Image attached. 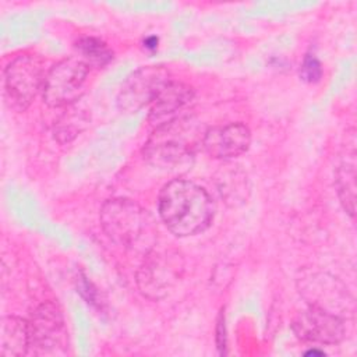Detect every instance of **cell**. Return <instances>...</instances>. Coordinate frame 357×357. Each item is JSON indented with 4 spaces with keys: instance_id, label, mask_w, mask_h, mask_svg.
<instances>
[{
    "instance_id": "cell-4",
    "label": "cell",
    "mask_w": 357,
    "mask_h": 357,
    "mask_svg": "<svg viewBox=\"0 0 357 357\" xmlns=\"http://www.w3.org/2000/svg\"><path fill=\"white\" fill-rule=\"evenodd\" d=\"M47 71L35 54H20L4 70V96L11 109L25 110L42 91Z\"/></svg>"
},
{
    "instance_id": "cell-6",
    "label": "cell",
    "mask_w": 357,
    "mask_h": 357,
    "mask_svg": "<svg viewBox=\"0 0 357 357\" xmlns=\"http://www.w3.org/2000/svg\"><path fill=\"white\" fill-rule=\"evenodd\" d=\"M28 325L31 349H33L36 354L63 351L67 344V331L63 314L56 304H40L32 312Z\"/></svg>"
},
{
    "instance_id": "cell-11",
    "label": "cell",
    "mask_w": 357,
    "mask_h": 357,
    "mask_svg": "<svg viewBox=\"0 0 357 357\" xmlns=\"http://www.w3.org/2000/svg\"><path fill=\"white\" fill-rule=\"evenodd\" d=\"M192 98L194 89L190 85L169 81L152 100L149 121L155 127H160L181 117V112L191 103Z\"/></svg>"
},
{
    "instance_id": "cell-2",
    "label": "cell",
    "mask_w": 357,
    "mask_h": 357,
    "mask_svg": "<svg viewBox=\"0 0 357 357\" xmlns=\"http://www.w3.org/2000/svg\"><path fill=\"white\" fill-rule=\"evenodd\" d=\"M204 137V135H202ZM197 124L181 116L156 127L144 148L145 158L163 169H178L190 163L198 142H202Z\"/></svg>"
},
{
    "instance_id": "cell-5",
    "label": "cell",
    "mask_w": 357,
    "mask_h": 357,
    "mask_svg": "<svg viewBox=\"0 0 357 357\" xmlns=\"http://www.w3.org/2000/svg\"><path fill=\"white\" fill-rule=\"evenodd\" d=\"M89 67L78 57H68L54 64L46 74L42 95L50 107H64L84 93Z\"/></svg>"
},
{
    "instance_id": "cell-16",
    "label": "cell",
    "mask_w": 357,
    "mask_h": 357,
    "mask_svg": "<svg viewBox=\"0 0 357 357\" xmlns=\"http://www.w3.org/2000/svg\"><path fill=\"white\" fill-rule=\"evenodd\" d=\"M300 77L307 82H318L322 77V67L314 54H307L300 68Z\"/></svg>"
},
{
    "instance_id": "cell-10",
    "label": "cell",
    "mask_w": 357,
    "mask_h": 357,
    "mask_svg": "<svg viewBox=\"0 0 357 357\" xmlns=\"http://www.w3.org/2000/svg\"><path fill=\"white\" fill-rule=\"evenodd\" d=\"M178 258L170 254L151 255L142 265L138 275V284L144 294L158 298L178 278Z\"/></svg>"
},
{
    "instance_id": "cell-9",
    "label": "cell",
    "mask_w": 357,
    "mask_h": 357,
    "mask_svg": "<svg viewBox=\"0 0 357 357\" xmlns=\"http://www.w3.org/2000/svg\"><path fill=\"white\" fill-rule=\"evenodd\" d=\"M251 142L250 128L243 123H230L208 128L201 145L216 159H230L244 153Z\"/></svg>"
},
{
    "instance_id": "cell-3",
    "label": "cell",
    "mask_w": 357,
    "mask_h": 357,
    "mask_svg": "<svg viewBox=\"0 0 357 357\" xmlns=\"http://www.w3.org/2000/svg\"><path fill=\"white\" fill-rule=\"evenodd\" d=\"M100 223L106 234L124 247H138L152 237V218L137 202L113 198L103 204Z\"/></svg>"
},
{
    "instance_id": "cell-15",
    "label": "cell",
    "mask_w": 357,
    "mask_h": 357,
    "mask_svg": "<svg viewBox=\"0 0 357 357\" xmlns=\"http://www.w3.org/2000/svg\"><path fill=\"white\" fill-rule=\"evenodd\" d=\"M85 124H86V119H82L81 116H77V114L67 116L66 113L56 124L54 134L61 142H68L84 128Z\"/></svg>"
},
{
    "instance_id": "cell-8",
    "label": "cell",
    "mask_w": 357,
    "mask_h": 357,
    "mask_svg": "<svg viewBox=\"0 0 357 357\" xmlns=\"http://www.w3.org/2000/svg\"><path fill=\"white\" fill-rule=\"evenodd\" d=\"M297 337L305 342L335 344L344 336L343 319L321 307L310 305L301 311L291 325Z\"/></svg>"
},
{
    "instance_id": "cell-14",
    "label": "cell",
    "mask_w": 357,
    "mask_h": 357,
    "mask_svg": "<svg viewBox=\"0 0 357 357\" xmlns=\"http://www.w3.org/2000/svg\"><path fill=\"white\" fill-rule=\"evenodd\" d=\"M75 46L81 60L88 64V67H103L113 59L112 50L100 39L85 36L81 38Z\"/></svg>"
},
{
    "instance_id": "cell-7",
    "label": "cell",
    "mask_w": 357,
    "mask_h": 357,
    "mask_svg": "<svg viewBox=\"0 0 357 357\" xmlns=\"http://www.w3.org/2000/svg\"><path fill=\"white\" fill-rule=\"evenodd\" d=\"M169 81L170 75L166 68L159 66L142 67L126 79L117 96V105L121 110L135 112L142 106L152 103Z\"/></svg>"
},
{
    "instance_id": "cell-13",
    "label": "cell",
    "mask_w": 357,
    "mask_h": 357,
    "mask_svg": "<svg viewBox=\"0 0 357 357\" xmlns=\"http://www.w3.org/2000/svg\"><path fill=\"white\" fill-rule=\"evenodd\" d=\"M336 185L339 198L346 209V212L354 215V202H356V160L354 151L350 156H346L336 170Z\"/></svg>"
},
{
    "instance_id": "cell-1",
    "label": "cell",
    "mask_w": 357,
    "mask_h": 357,
    "mask_svg": "<svg viewBox=\"0 0 357 357\" xmlns=\"http://www.w3.org/2000/svg\"><path fill=\"white\" fill-rule=\"evenodd\" d=\"M159 216L166 227L178 237L204 231L215 215V204L201 185L174 178L159 194Z\"/></svg>"
},
{
    "instance_id": "cell-17",
    "label": "cell",
    "mask_w": 357,
    "mask_h": 357,
    "mask_svg": "<svg viewBox=\"0 0 357 357\" xmlns=\"http://www.w3.org/2000/svg\"><path fill=\"white\" fill-rule=\"evenodd\" d=\"M305 356H324V351L317 350V349H311V350L305 351Z\"/></svg>"
},
{
    "instance_id": "cell-12",
    "label": "cell",
    "mask_w": 357,
    "mask_h": 357,
    "mask_svg": "<svg viewBox=\"0 0 357 357\" xmlns=\"http://www.w3.org/2000/svg\"><path fill=\"white\" fill-rule=\"evenodd\" d=\"M31 337L28 321L18 317H4L0 324V354L20 357L29 351Z\"/></svg>"
}]
</instances>
